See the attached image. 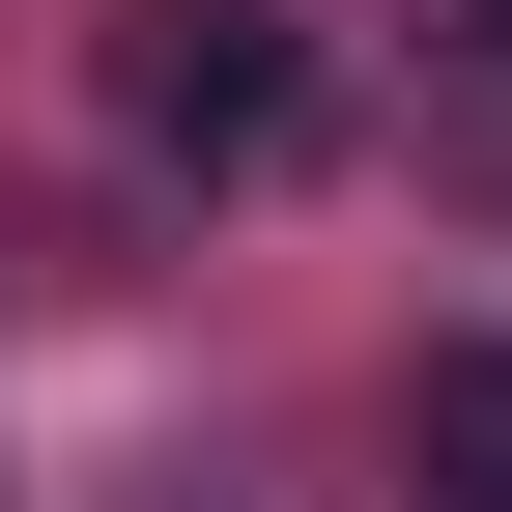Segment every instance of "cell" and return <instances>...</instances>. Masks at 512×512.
<instances>
[{"mask_svg": "<svg viewBox=\"0 0 512 512\" xmlns=\"http://www.w3.org/2000/svg\"><path fill=\"white\" fill-rule=\"evenodd\" d=\"M114 114H143V171H285L313 57H285V0H143L114 29Z\"/></svg>", "mask_w": 512, "mask_h": 512, "instance_id": "6da1fadb", "label": "cell"}, {"mask_svg": "<svg viewBox=\"0 0 512 512\" xmlns=\"http://www.w3.org/2000/svg\"><path fill=\"white\" fill-rule=\"evenodd\" d=\"M456 29H484V57H512V0H456Z\"/></svg>", "mask_w": 512, "mask_h": 512, "instance_id": "3957f363", "label": "cell"}, {"mask_svg": "<svg viewBox=\"0 0 512 512\" xmlns=\"http://www.w3.org/2000/svg\"><path fill=\"white\" fill-rule=\"evenodd\" d=\"M399 512H512V342H427L399 370Z\"/></svg>", "mask_w": 512, "mask_h": 512, "instance_id": "7a4b0ae2", "label": "cell"}]
</instances>
